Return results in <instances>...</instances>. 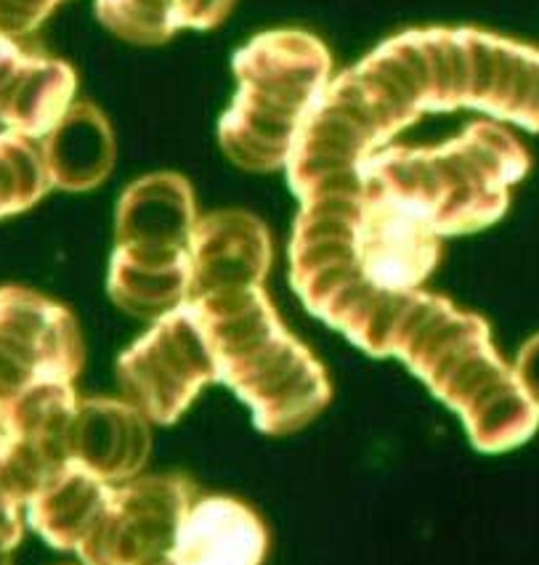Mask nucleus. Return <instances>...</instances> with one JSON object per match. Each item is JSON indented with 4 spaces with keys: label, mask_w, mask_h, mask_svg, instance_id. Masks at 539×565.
I'll use <instances>...</instances> for the list:
<instances>
[{
    "label": "nucleus",
    "mask_w": 539,
    "mask_h": 565,
    "mask_svg": "<svg viewBox=\"0 0 539 565\" xmlns=\"http://www.w3.org/2000/svg\"><path fill=\"white\" fill-rule=\"evenodd\" d=\"M512 372H516L518 383H521L526 396H529L539 406V334L537 338H531L529 343L521 348Z\"/></svg>",
    "instance_id": "nucleus-20"
},
{
    "label": "nucleus",
    "mask_w": 539,
    "mask_h": 565,
    "mask_svg": "<svg viewBox=\"0 0 539 565\" xmlns=\"http://www.w3.org/2000/svg\"><path fill=\"white\" fill-rule=\"evenodd\" d=\"M383 356H399L463 417L482 451H505L539 428V406L492 345L482 317L423 290L393 295Z\"/></svg>",
    "instance_id": "nucleus-2"
},
{
    "label": "nucleus",
    "mask_w": 539,
    "mask_h": 565,
    "mask_svg": "<svg viewBox=\"0 0 539 565\" xmlns=\"http://www.w3.org/2000/svg\"><path fill=\"white\" fill-rule=\"evenodd\" d=\"M268 529L250 504L234 497H197L170 550V565H261Z\"/></svg>",
    "instance_id": "nucleus-13"
},
{
    "label": "nucleus",
    "mask_w": 539,
    "mask_h": 565,
    "mask_svg": "<svg viewBox=\"0 0 539 565\" xmlns=\"http://www.w3.org/2000/svg\"><path fill=\"white\" fill-rule=\"evenodd\" d=\"M0 565H11V557L3 555V552H0Z\"/></svg>",
    "instance_id": "nucleus-21"
},
{
    "label": "nucleus",
    "mask_w": 539,
    "mask_h": 565,
    "mask_svg": "<svg viewBox=\"0 0 539 565\" xmlns=\"http://www.w3.org/2000/svg\"><path fill=\"white\" fill-rule=\"evenodd\" d=\"M41 149L30 138L6 130L0 136V218L35 205L49 192Z\"/></svg>",
    "instance_id": "nucleus-17"
},
{
    "label": "nucleus",
    "mask_w": 539,
    "mask_h": 565,
    "mask_svg": "<svg viewBox=\"0 0 539 565\" xmlns=\"http://www.w3.org/2000/svg\"><path fill=\"white\" fill-rule=\"evenodd\" d=\"M75 72L59 58L30 54L0 32V122L24 138L49 134L70 109Z\"/></svg>",
    "instance_id": "nucleus-10"
},
{
    "label": "nucleus",
    "mask_w": 539,
    "mask_h": 565,
    "mask_svg": "<svg viewBox=\"0 0 539 565\" xmlns=\"http://www.w3.org/2000/svg\"><path fill=\"white\" fill-rule=\"evenodd\" d=\"M192 186L176 173L139 179L117 205L107 290L115 306L160 319L187 303L197 228Z\"/></svg>",
    "instance_id": "nucleus-6"
},
{
    "label": "nucleus",
    "mask_w": 539,
    "mask_h": 565,
    "mask_svg": "<svg viewBox=\"0 0 539 565\" xmlns=\"http://www.w3.org/2000/svg\"><path fill=\"white\" fill-rule=\"evenodd\" d=\"M160 565H170V563H168V561H162V563H160Z\"/></svg>",
    "instance_id": "nucleus-23"
},
{
    "label": "nucleus",
    "mask_w": 539,
    "mask_h": 565,
    "mask_svg": "<svg viewBox=\"0 0 539 565\" xmlns=\"http://www.w3.org/2000/svg\"><path fill=\"white\" fill-rule=\"evenodd\" d=\"M24 536V515L22 504L17 502L9 491L0 486V552L11 555V550H17V544Z\"/></svg>",
    "instance_id": "nucleus-19"
},
{
    "label": "nucleus",
    "mask_w": 539,
    "mask_h": 565,
    "mask_svg": "<svg viewBox=\"0 0 539 565\" xmlns=\"http://www.w3.org/2000/svg\"><path fill=\"white\" fill-rule=\"evenodd\" d=\"M234 75L240 90L219 125L221 149L253 173L285 168L306 117L330 85V54L308 32H263L234 56Z\"/></svg>",
    "instance_id": "nucleus-5"
},
{
    "label": "nucleus",
    "mask_w": 539,
    "mask_h": 565,
    "mask_svg": "<svg viewBox=\"0 0 539 565\" xmlns=\"http://www.w3.org/2000/svg\"><path fill=\"white\" fill-rule=\"evenodd\" d=\"M236 0H96L109 32L136 45H160L179 30L219 28Z\"/></svg>",
    "instance_id": "nucleus-16"
},
{
    "label": "nucleus",
    "mask_w": 539,
    "mask_h": 565,
    "mask_svg": "<svg viewBox=\"0 0 539 565\" xmlns=\"http://www.w3.org/2000/svg\"><path fill=\"white\" fill-rule=\"evenodd\" d=\"M123 396L149 423L170 425L189 409L215 364L200 324L187 303L155 319V327L117 361Z\"/></svg>",
    "instance_id": "nucleus-7"
},
{
    "label": "nucleus",
    "mask_w": 539,
    "mask_h": 565,
    "mask_svg": "<svg viewBox=\"0 0 539 565\" xmlns=\"http://www.w3.org/2000/svg\"><path fill=\"white\" fill-rule=\"evenodd\" d=\"M0 457H3V438H0Z\"/></svg>",
    "instance_id": "nucleus-22"
},
{
    "label": "nucleus",
    "mask_w": 539,
    "mask_h": 565,
    "mask_svg": "<svg viewBox=\"0 0 539 565\" xmlns=\"http://www.w3.org/2000/svg\"><path fill=\"white\" fill-rule=\"evenodd\" d=\"M197 497V486L183 476L134 478L115 486L102 521L77 555L85 565H160Z\"/></svg>",
    "instance_id": "nucleus-9"
},
{
    "label": "nucleus",
    "mask_w": 539,
    "mask_h": 565,
    "mask_svg": "<svg viewBox=\"0 0 539 565\" xmlns=\"http://www.w3.org/2000/svg\"><path fill=\"white\" fill-rule=\"evenodd\" d=\"M459 107L539 130V51L459 30H410L327 85L287 160L300 205L357 186L359 168L425 111Z\"/></svg>",
    "instance_id": "nucleus-1"
},
{
    "label": "nucleus",
    "mask_w": 539,
    "mask_h": 565,
    "mask_svg": "<svg viewBox=\"0 0 539 565\" xmlns=\"http://www.w3.org/2000/svg\"><path fill=\"white\" fill-rule=\"evenodd\" d=\"M85 345L64 306L24 287H0V406L51 383H75Z\"/></svg>",
    "instance_id": "nucleus-8"
},
{
    "label": "nucleus",
    "mask_w": 539,
    "mask_h": 565,
    "mask_svg": "<svg viewBox=\"0 0 539 565\" xmlns=\"http://www.w3.org/2000/svg\"><path fill=\"white\" fill-rule=\"evenodd\" d=\"M187 306L205 334L215 377L253 409L255 428L290 436L330 404L325 366L285 330L263 285L192 295Z\"/></svg>",
    "instance_id": "nucleus-4"
},
{
    "label": "nucleus",
    "mask_w": 539,
    "mask_h": 565,
    "mask_svg": "<svg viewBox=\"0 0 539 565\" xmlns=\"http://www.w3.org/2000/svg\"><path fill=\"white\" fill-rule=\"evenodd\" d=\"M529 149L495 122H473L431 149H380L357 183L438 239L482 232L505 215L510 189L529 173Z\"/></svg>",
    "instance_id": "nucleus-3"
},
{
    "label": "nucleus",
    "mask_w": 539,
    "mask_h": 565,
    "mask_svg": "<svg viewBox=\"0 0 539 565\" xmlns=\"http://www.w3.org/2000/svg\"><path fill=\"white\" fill-rule=\"evenodd\" d=\"M112 489L94 472L70 462L30 499L28 523L56 550H81L102 521Z\"/></svg>",
    "instance_id": "nucleus-15"
},
{
    "label": "nucleus",
    "mask_w": 539,
    "mask_h": 565,
    "mask_svg": "<svg viewBox=\"0 0 539 565\" xmlns=\"http://www.w3.org/2000/svg\"><path fill=\"white\" fill-rule=\"evenodd\" d=\"M62 0H0V32L17 38L32 32Z\"/></svg>",
    "instance_id": "nucleus-18"
},
{
    "label": "nucleus",
    "mask_w": 539,
    "mask_h": 565,
    "mask_svg": "<svg viewBox=\"0 0 539 565\" xmlns=\"http://www.w3.org/2000/svg\"><path fill=\"white\" fill-rule=\"evenodd\" d=\"M149 451V419L128 401L81 398L70 438L72 462L104 483H125L139 476Z\"/></svg>",
    "instance_id": "nucleus-12"
},
{
    "label": "nucleus",
    "mask_w": 539,
    "mask_h": 565,
    "mask_svg": "<svg viewBox=\"0 0 539 565\" xmlns=\"http://www.w3.org/2000/svg\"><path fill=\"white\" fill-rule=\"evenodd\" d=\"M272 266V236L250 213H213L197 221L192 239V295L263 285ZM187 298V300H189Z\"/></svg>",
    "instance_id": "nucleus-11"
},
{
    "label": "nucleus",
    "mask_w": 539,
    "mask_h": 565,
    "mask_svg": "<svg viewBox=\"0 0 539 565\" xmlns=\"http://www.w3.org/2000/svg\"><path fill=\"white\" fill-rule=\"evenodd\" d=\"M41 157L51 189L88 192L109 175L115 166V136L107 117L94 104H70L49 134Z\"/></svg>",
    "instance_id": "nucleus-14"
}]
</instances>
